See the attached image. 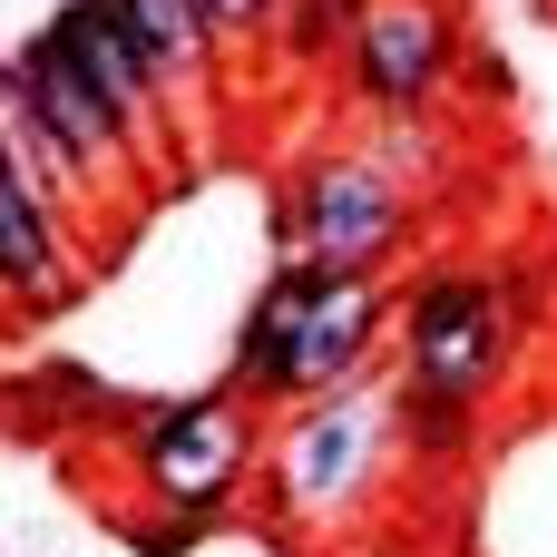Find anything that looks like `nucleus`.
<instances>
[{"instance_id":"obj_1","label":"nucleus","mask_w":557,"mask_h":557,"mask_svg":"<svg viewBox=\"0 0 557 557\" xmlns=\"http://www.w3.org/2000/svg\"><path fill=\"white\" fill-rule=\"evenodd\" d=\"M382 343H392V284H352V274L274 255V274L255 284V304L235 323L225 392L245 411H294V401L362 382L382 362Z\"/></svg>"},{"instance_id":"obj_2","label":"nucleus","mask_w":557,"mask_h":557,"mask_svg":"<svg viewBox=\"0 0 557 557\" xmlns=\"http://www.w3.org/2000/svg\"><path fill=\"white\" fill-rule=\"evenodd\" d=\"M539 304L548 294L529 264H421L392 294V352H401L392 382L490 411L539 333Z\"/></svg>"},{"instance_id":"obj_3","label":"nucleus","mask_w":557,"mask_h":557,"mask_svg":"<svg viewBox=\"0 0 557 557\" xmlns=\"http://www.w3.org/2000/svg\"><path fill=\"white\" fill-rule=\"evenodd\" d=\"M255 411L225 392V382H206V392H157V401H127V421H117V460H127V480H137V499L157 509V519H176V529H215L235 499H245V480H255Z\"/></svg>"},{"instance_id":"obj_4","label":"nucleus","mask_w":557,"mask_h":557,"mask_svg":"<svg viewBox=\"0 0 557 557\" xmlns=\"http://www.w3.org/2000/svg\"><path fill=\"white\" fill-rule=\"evenodd\" d=\"M411 225H421V196L372 147H313L274 196V245L352 284H392V264L411 255Z\"/></svg>"},{"instance_id":"obj_5","label":"nucleus","mask_w":557,"mask_h":557,"mask_svg":"<svg viewBox=\"0 0 557 557\" xmlns=\"http://www.w3.org/2000/svg\"><path fill=\"white\" fill-rule=\"evenodd\" d=\"M392 382H343L323 401H294L264 441V509L284 529H333L352 519L372 490H382V460H392Z\"/></svg>"},{"instance_id":"obj_6","label":"nucleus","mask_w":557,"mask_h":557,"mask_svg":"<svg viewBox=\"0 0 557 557\" xmlns=\"http://www.w3.org/2000/svg\"><path fill=\"white\" fill-rule=\"evenodd\" d=\"M450 78H460V10L450 0H372L362 10L352 59H343V88L362 117L421 127V117H441Z\"/></svg>"},{"instance_id":"obj_7","label":"nucleus","mask_w":557,"mask_h":557,"mask_svg":"<svg viewBox=\"0 0 557 557\" xmlns=\"http://www.w3.org/2000/svg\"><path fill=\"white\" fill-rule=\"evenodd\" d=\"M78 294V255H69V215L49 206V186L29 176L20 137L0 127V313H59Z\"/></svg>"},{"instance_id":"obj_8","label":"nucleus","mask_w":557,"mask_h":557,"mask_svg":"<svg viewBox=\"0 0 557 557\" xmlns=\"http://www.w3.org/2000/svg\"><path fill=\"white\" fill-rule=\"evenodd\" d=\"M117 20H127V39L147 49V69L166 78V98L176 88H215V69H225V29H215V10L206 0H108Z\"/></svg>"},{"instance_id":"obj_9","label":"nucleus","mask_w":557,"mask_h":557,"mask_svg":"<svg viewBox=\"0 0 557 557\" xmlns=\"http://www.w3.org/2000/svg\"><path fill=\"white\" fill-rule=\"evenodd\" d=\"M392 441H401L421 470H460V460L490 441V411H470V401H441V392H411V382H392Z\"/></svg>"},{"instance_id":"obj_10","label":"nucleus","mask_w":557,"mask_h":557,"mask_svg":"<svg viewBox=\"0 0 557 557\" xmlns=\"http://www.w3.org/2000/svg\"><path fill=\"white\" fill-rule=\"evenodd\" d=\"M362 10H372V0H274V39H264V49H274L294 78H323V69L352 59Z\"/></svg>"},{"instance_id":"obj_11","label":"nucleus","mask_w":557,"mask_h":557,"mask_svg":"<svg viewBox=\"0 0 557 557\" xmlns=\"http://www.w3.org/2000/svg\"><path fill=\"white\" fill-rule=\"evenodd\" d=\"M206 10H215L225 49H245V39H274V0H206Z\"/></svg>"}]
</instances>
